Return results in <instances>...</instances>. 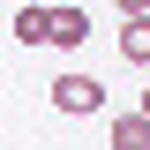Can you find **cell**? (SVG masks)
<instances>
[{
	"label": "cell",
	"mask_w": 150,
	"mask_h": 150,
	"mask_svg": "<svg viewBox=\"0 0 150 150\" xmlns=\"http://www.w3.org/2000/svg\"><path fill=\"white\" fill-rule=\"evenodd\" d=\"M53 112H68V120H90V112H105V83H98V75H83V68L53 75Z\"/></svg>",
	"instance_id": "cell-1"
},
{
	"label": "cell",
	"mask_w": 150,
	"mask_h": 150,
	"mask_svg": "<svg viewBox=\"0 0 150 150\" xmlns=\"http://www.w3.org/2000/svg\"><path fill=\"white\" fill-rule=\"evenodd\" d=\"M45 45H60V53L90 45V8H53V30H45Z\"/></svg>",
	"instance_id": "cell-2"
},
{
	"label": "cell",
	"mask_w": 150,
	"mask_h": 150,
	"mask_svg": "<svg viewBox=\"0 0 150 150\" xmlns=\"http://www.w3.org/2000/svg\"><path fill=\"white\" fill-rule=\"evenodd\" d=\"M8 30H15L23 45H45V30H53V8H38V0H30V8H15V15H8Z\"/></svg>",
	"instance_id": "cell-4"
},
{
	"label": "cell",
	"mask_w": 150,
	"mask_h": 150,
	"mask_svg": "<svg viewBox=\"0 0 150 150\" xmlns=\"http://www.w3.org/2000/svg\"><path fill=\"white\" fill-rule=\"evenodd\" d=\"M105 143L112 150H150V120H143V112H120V120L105 128Z\"/></svg>",
	"instance_id": "cell-5"
},
{
	"label": "cell",
	"mask_w": 150,
	"mask_h": 150,
	"mask_svg": "<svg viewBox=\"0 0 150 150\" xmlns=\"http://www.w3.org/2000/svg\"><path fill=\"white\" fill-rule=\"evenodd\" d=\"M120 60H128V68H150V8L120 23Z\"/></svg>",
	"instance_id": "cell-3"
},
{
	"label": "cell",
	"mask_w": 150,
	"mask_h": 150,
	"mask_svg": "<svg viewBox=\"0 0 150 150\" xmlns=\"http://www.w3.org/2000/svg\"><path fill=\"white\" fill-rule=\"evenodd\" d=\"M135 112H143V120H150V90H143V105H135Z\"/></svg>",
	"instance_id": "cell-6"
}]
</instances>
